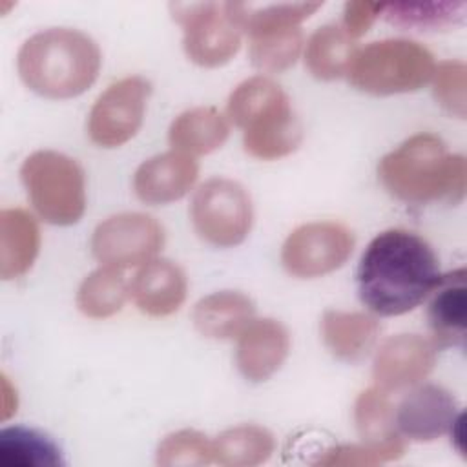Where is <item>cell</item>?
I'll list each match as a JSON object with an SVG mask.
<instances>
[{"mask_svg": "<svg viewBox=\"0 0 467 467\" xmlns=\"http://www.w3.org/2000/svg\"><path fill=\"white\" fill-rule=\"evenodd\" d=\"M356 51L354 38L341 26L327 24L306 40L305 66L319 80H336L347 75Z\"/></svg>", "mask_w": 467, "mask_h": 467, "instance_id": "cell-22", "label": "cell"}, {"mask_svg": "<svg viewBox=\"0 0 467 467\" xmlns=\"http://www.w3.org/2000/svg\"><path fill=\"white\" fill-rule=\"evenodd\" d=\"M102 55L97 42L71 27H49L31 35L18 49L22 82L46 99L82 95L99 77Z\"/></svg>", "mask_w": 467, "mask_h": 467, "instance_id": "cell-3", "label": "cell"}, {"mask_svg": "<svg viewBox=\"0 0 467 467\" xmlns=\"http://www.w3.org/2000/svg\"><path fill=\"white\" fill-rule=\"evenodd\" d=\"M254 301L237 290H219L197 301L192 319L199 334L210 339L237 337L254 319Z\"/></svg>", "mask_w": 467, "mask_h": 467, "instance_id": "cell-18", "label": "cell"}, {"mask_svg": "<svg viewBox=\"0 0 467 467\" xmlns=\"http://www.w3.org/2000/svg\"><path fill=\"white\" fill-rule=\"evenodd\" d=\"M465 73L467 67L460 60H447L434 67L432 95L436 102L460 119L465 117Z\"/></svg>", "mask_w": 467, "mask_h": 467, "instance_id": "cell-32", "label": "cell"}, {"mask_svg": "<svg viewBox=\"0 0 467 467\" xmlns=\"http://www.w3.org/2000/svg\"><path fill=\"white\" fill-rule=\"evenodd\" d=\"M235 363L243 378L254 383L266 381L285 363L290 350V334L277 319H252L237 336Z\"/></svg>", "mask_w": 467, "mask_h": 467, "instance_id": "cell-15", "label": "cell"}, {"mask_svg": "<svg viewBox=\"0 0 467 467\" xmlns=\"http://www.w3.org/2000/svg\"><path fill=\"white\" fill-rule=\"evenodd\" d=\"M151 84L139 75L106 88L88 115V135L100 148H119L140 130Z\"/></svg>", "mask_w": 467, "mask_h": 467, "instance_id": "cell-11", "label": "cell"}, {"mask_svg": "<svg viewBox=\"0 0 467 467\" xmlns=\"http://www.w3.org/2000/svg\"><path fill=\"white\" fill-rule=\"evenodd\" d=\"M454 396L438 385H420L407 392L394 410V425L401 438L432 441L451 432L458 420Z\"/></svg>", "mask_w": 467, "mask_h": 467, "instance_id": "cell-13", "label": "cell"}, {"mask_svg": "<svg viewBox=\"0 0 467 467\" xmlns=\"http://www.w3.org/2000/svg\"><path fill=\"white\" fill-rule=\"evenodd\" d=\"M164 244L162 224L140 212H124L102 221L91 235V252L102 266L131 268L151 261Z\"/></svg>", "mask_w": 467, "mask_h": 467, "instance_id": "cell-9", "label": "cell"}, {"mask_svg": "<svg viewBox=\"0 0 467 467\" xmlns=\"http://www.w3.org/2000/svg\"><path fill=\"white\" fill-rule=\"evenodd\" d=\"M213 462L224 467H254L274 452V436L259 425H235L223 431L213 441Z\"/></svg>", "mask_w": 467, "mask_h": 467, "instance_id": "cell-23", "label": "cell"}, {"mask_svg": "<svg viewBox=\"0 0 467 467\" xmlns=\"http://www.w3.org/2000/svg\"><path fill=\"white\" fill-rule=\"evenodd\" d=\"M383 4L372 2H348L345 4L343 11V29L352 36L358 38L372 26V22L381 15Z\"/></svg>", "mask_w": 467, "mask_h": 467, "instance_id": "cell-33", "label": "cell"}, {"mask_svg": "<svg viewBox=\"0 0 467 467\" xmlns=\"http://www.w3.org/2000/svg\"><path fill=\"white\" fill-rule=\"evenodd\" d=\"M157 463L162 467L210 465L213 463L212 440L193 429L175 431L159 443Z\"/></svg>", "mask_w": 467, "mask_h": 467, "instance_id": "cell-30", "label": "cell"}, {"mask_svg": "<svg viewBox=\"0 0 467 467\" xmlns=\"http://www.w3.org/2000/svg\"><path fill=\"white\" fill-rule=\"evenodd\" d=\"M228 119L243 130L244 151L261 161H275L297 150L303 128L288 95L272 78L257 75L243 80L228 97Z\"/></svg>", "mask_w": 467, "mask_h": 467, "instance_id": "cell-4", "label": "cell"}, {"mask_svg": "<svg viewBox=\"0 0 467 467\" xmlns=\"http://www.w3.org/2000/svg\"><path fill=\"white\" fill-rule=\"evenodd\" d=\"M230 135L226 117L212 106H199L182 111L173 119L168 130L170 146L175 151L206 155L224 144Z\"/></svg>", "mask_w": 467, "mask_h": 467, "instance_id": "cell-21", "label": "cell"}, {"mask_svg": "<svg viewBox=\"0 0 467 467\" xmlns=\"http://www.w3.org/2000/svg\"><path fill=\"white\" fill-rule=\"evenodd\" d=\"M226 13L232 22L248 35H255L277 27H294L316 13L321 2H296V4H243L226 2Z\"/></svg>", "mask_w": 467, "mask_h": 467, "instance_id": "cell-25", "label": "cell"}, {"mask_svg": "<svg viewBox=\"0 0 467 467\" xmlns=\"http://www.w3.org/2000/svg\"><path fill=\"white\" fill-rule=\"evenodd\" d=\"M434 57L407 38H385L356 51L347 77L370 95H396L423 88L434 73Z\"/></svg>", "mask_w": 467, "mask_h": 467, "instance_id": "cell-5", "label": "cell"}, {"mask_svg": "<svg viewBox=\"0 0 467 467\" xmlns=\"http://www.w3.org/2000/svg\"><path fill=\"white\" fill-rule=\"evenodd\" d=\"M40 248V230L31 213L22 208L0 212V275L15 279L35 263Z\"/></svg>", "mask_w": 467, "mask_h": 467, "instance_id": "cell-20", "label": "cell"}, {"mask_svg": "<svg viewBox=\"0 0 467 467\" xmlns=\"http://www.w3.org/2000/svg\"><path fill=\"white\" fill-rule=\"evenodd\" d=\"M2 467H62L58 445L44 432L27 427H5L0 431Z\"/></svg>", "mask_w": 467, "mask_h": 467, "instance_id": "cell-24", "label": "cell"}, {"mask_svg": "<svg viewBox=\"0 0 467 467\" xmlns=\"http://www.w3.org/2000/svg\"><path fill=\"white\" fill-rule=\"evenodd\" d=\"M303 47L299 26L277 27L250 35V60L265 73H281L296 64Z\"/></svg>", "mask_w": 467, "mask_h": 467, "instance_id": "cell-28", "label": "cell"}, {"mask_svg": "<svg viewBox=\"0 0 467 467\" xmlns=\"http://www.w3.org/2000/svg\"><path fill=\"white\" fill-rule=\"evenodd\" d=\"M440 277L432 246L403 228L378 234L361 254L356 272L359 301L385 317L414 310L429 297Z\"/></svg>", "mask_w": 467, "mask_h": 467, "instance_id": "cell-1", "label": "cell"}, {"mask_svg": "<svg viewBox=\"0 0 467 467\" xmlns=\"http://www.w3.org/2000/svg\"><path fill=\"white\" fill-rule=\"evenodd\" d=\"M20 179L46 223L69 226L84 215L86 177L75 159L55 150H38L22 162Z\"/></svg>", "mask_w": 467, "mask_h": 467, "instance_id": "cell-6", "label": "cell"}, {"mask_svg": "<svg viewBox=\"0 0 467 467\" xmlns=\"http://www.w3.org/2000/svg\"><path fill=\"white\" fill-rule=\"evenodd\" d=\"M405 452L403 440L390 443L372 445H337L325 451L323 456L316 460V465H378L383 462L398 460Z\"/></svg>", "mask_w": 467, "mask_h": 467, "instance_id": "cell-31", "label": "cell"}, {"mask_svg": "<svg viewBox=\"0 0 467 467\" xmlns=\"http://www.w3.org/2000/svg\"><path fill=\"white\" fill-rule=\"evenodd\" d=\"M199 175L197 161L181 151H166L144 161L133 175L135 195L151 206L182 199Z\"/></svg>", "mask_w": 467, "mask_h": 467, "instance_id": "cell-14", "label": "cell"}, {"mask_svg": "<svg viewBox=\"0 0 467 467\" xmlns=\"http://www.w3.org/2000/svg\"><path fill=\"white\" fill-rule=\"evenodd\" d=\"M465 9V2H398L383 4L381 15L398 27L438 31L462 24Z\"/></svg>", "mask_w": 467, "mask_h": 467, "instance_id": "cell-27", "label": "cell"}, {"mask_svg": "<svg viewBox=\"0 0 467 467\" xmlns=\"http://www.w3.org/2000/svg\"><path fill=\"white\" fill-rule=\"evenodd\" d=\"M130 294V283L122 270L100 266L93 270L78 286L77 306L93 319H104L117 314Z\"/></svg>", "mask_w": 467, "mask_h": 467, "instance_id": "cell-26", "label": "cell"}, {"mask_svg": "<svg viewBox=\"0 0 467 467\" xmlns=\"http://www.w3.org/2000/svg\"><path fill=\"white\" fill-rule=\"evenodd\" d=\"M171 16L182 27L186 57L202 67L230 62L241 47V31L226 13L224 4H171Z\"/></svg>", "mask_w": 467, "mask_h": 467, "instance_id": "cell-8", "label": "cell"}, {"mask_svg": "<svg viewBox=\"0 0 467 467\" xmlns=\"http://www.w3.org/2000/svg\"><path fill=\"white\" fill-rule=\"evenodd\" d=\"M190 215L201 239L230 248L241 244L250 234L254 208L244 186L226 177H213L197 188Z\"/></svg>", "mask_w": 467, "mask_h": 467, "instance_id": "cell-7", "label": "cell"}, {"mask_svg": "<svg viewBox=\"0 0 467 467\" xmlns=\"http://www.w3.org/2000/svg\"><path fill=\"white\" fill-rule=\"evenodd\" d=\"M378 177L392 197L407 204H456L465 193L467 162L463 155L449 153L438 135L418 133L381 157Z\"/></svg>", "mask_w": 467, "mask_h": 467, "instance_id": "cell-2", "label": "cell"}, {"mask_svg": "<svg viewBox=\"0 0 467 467\" xmlns=\"http://www.w3.org/2000/svg\"><path fill=\"white\" fill-rule=\"evenodd\" d=\"M188 281L184 270L170 259L144 263L130 283V296L142 314L164 317L181 308L186 299Z\"/></svg>", "mask_w": 467, "mask_h": 467, "instance_id": "cell-16", "label": "cell"}, {"mask_svg": "<svg viewBox=\"0 0 467 467\" xmlns=\"http://www.w3.org/2000/svg\"><path fill=\"white\" fill-rule=\"evenodd\" d=\"M438 347L420 334H398L387 337L376 350L372 376L376 387L385 392L418 385L434 368Z\"/></svg>", "mask_w": 467, "mask_h": 467, "instance_id": "cell-12", "label": "cell"}, {"mask_svg": "<svg viewBox=\"0 0 467 467\" xmlns=\"http://www.w3.org/2000/svg\"><path fill=\"white\" fill-rule=\"evenodd\" d=\"M319 328L330 354L348 363L363 359L372 350L381 330L374 316L343 310H327Z\"/></svg>", "mask_w": 467, "mask_h": 467, "instance_id": "cell-19", "label": "cell"}, {"mask_svg": "<svg viewBox=\"0 0 467 467\" xmlns=\"http://www.w3.org/2000/svg\"><path fill=\"white\" fill-rule=\"evenodd\" d=\"M465 268L452 270L440 277L429 294L427 319L432 341L438 348L463 347L467 328V286Z\"/></svg>", "mask_w": 467, "mask_h": 467, "instance_id": "cell-17", "label": "cell"}, {"mask_svg": "<svg viewBox=\"0 0 467 467\" xmlns=\"http://www.w3.org/2000/svg\"><path fill=\"white\" fill-rule=\"evenodd\" d=\"M354 248L352 232L334 221L306 223L296 228L281 248L285 270L299 279H314L345 265Z\"/></svg>", "mask_w": 467, "mask_h": 467, "instance_id": "cell-10", "label": "cell"}, {"mask_svg": "<svg viewBox=\"0 0 467 467\" xmlns=\"http://www.w3.org/2000/svg\"><path fill=\"white\" fill-rule=\"evenodd\" d=\"M354 421L358 434L365 443L381 445L403 440L394 425V407L389 400V392L379 387H370L358 396Z\"/></svg>", "mask_w": 467, "mask_h": 467, "instance_id": "cell-29", "label": "cell"}]
</instances>
